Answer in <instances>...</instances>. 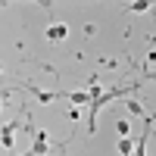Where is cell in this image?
Masks as SVG:
<instances>
[{
    "label": "cell",
    "instance_id": "8",
    "mask_svg": "<svg viewBox=\"0 0 156 156\" xmlns=\"http://www.w3.org/2000/svg\"><path fill=\"white\" fill-rule=\"evenodd\" d=\"M134 147H137V140H134V137H122L119 144H115V150H119L122 156H131V153H134Z\"/></svg>",
    "mask_w": 156,
    "mask_h": 156
},
{
    "label": "cell",
    "instance_id": "10",
    "mask_svg": "<svg viewBox=\"0 0 156 156\" xmlns=\"http://www.w3.org/2000/svg\"><path fill=\"white\" fill-rule=\"evenodd\" d=\"M69 122H78V119H81V106H69Z\"/></svg>",
    "mask_w": 156,
    "mask_h": 156
},
{
    "label": "cell",
    "instance_id": "5",
    "mask_svg": "<svg viewBox=\"0 0 156 156\" xmlns=\"http://www.w3.org/2000/svg\"><path fill=\"white\" fill-rule=\"evenodd\" d=\"M66 100L72 103V106H90V94H87V87H81V90H66Z\"/></svg>",
    "mask_w": 156,
    "mask_h": 156
},
{
    "label": "cell",
    "instance_id": "6",
    "mask_svg": "<svg viewBox=\"0 0 156 156\" xmlns=\"http://www.w3.org/2000/svg\"><path fill=\"white\" fill-rule=\"evenodd\" d=\"M125 109L131 112V115H137V119H147V115H150L144 106H140V100H134V97H128V100H125Z\"/></svg>",
    "mask_w": 156,
    "mask_h": 156
},
{
    "label": "cell",
    "instance_id": "7",
    "mask_svg": "<svg viewBox=\"0 0 156 156\" xmlns=\"http://www.w3.org/2000/svg\"><path fill=\"white\" fill-rule=\"evenodd\" d=\"M47 153H50V144H47V140H31V147H28L25 156H47Z\"/></svg>",
    "mask_w": 156,
    "mask_h": 156
},
{
    "label": "cell",
    "instance_id": "11",
    "mask_svg": "<svg viewBox=\"0 0 156 156\" xmlns=\"http://www.w3.org/2000/svg\"><path fill=\"white\" fill-rule=\"evenodd\" d=\"M34 140H47V144H50V131H44V128H37V131H34Z\"/></svg>",
    "mask_w": 156,
    "mask_h": 156
},
{
    "label": "cell",
    "instance_id": "12",
    "mask_svg": "<svg viewBox=\"0 0 156 156\" xmlns=\"http://www.w3.org/2000/svg\"><path fill=\"white\" fill-rule=\"evenodd\" d=\"M115 128H119V134H128V122H125V119L115 122Z\"/></svg>",
    "mask_w": 156,
    "mask_h": 156
},
{
    "label": "cell",
    "instance_id": "2",
    "mask_svg": "<svg viewBox=\"0 0 156 156\" xmlns=\"http://www.w3.org/2000/svg\"><path fill=\"white\" fill-rule=\"evenodd\" d=\"M150 131H153V115H147V119H144V131H140L137 147H134V153H131V156H147V140H150Z\"/></svg>",
    "mask_w": 156,
    "mask_h": 156
},
{
    "label": "cell",
    "instance_id": "4",
    "mask_svg": "<svg viewBox=\"0 0 156 156\" xmlns=\"http://www.w3.org/2000/svg\"><path fill=\"white\" fill-rule=\"evenodd\" d=\"M16 122H3V131H0V144H3V150H12V144H16Z\"/></svg>",
    "mask_w": 156,
    "mask_h": 156
},
{
    "label": "cell",
    "instance_id": "13",
    "mask_svg": "<svg viewBox=\"0 0 156 156\" xmlns=\"http://www.w3.org/2000/svg\"><path fill=\"white\" fill-rule=\"evenodd\" d=\"M144 78H150V81H156V72H144Z\"/></svg>",
    "mask_w": 156,
    "mask_h": 156
},
{
    "label": "cell",
    "instance_id": "3",
    "mask_svg": "<svg viewBox=\"0 0 156 156\" xmlns=\"http://www.w3.org/2000/svg\"><path fill=\"white\" fill-rule=\"evenodd\" d=\"M47 41H53V44H59V41H66L69 37V25L66 22H53V25H47Z\"/></svg>",
    "mask_w": 156,
    "mask_h": 156
},
{
    "label": "cell",
    "instance_id": "9",
    "mask_svg": "<svg viewBox=\"0 0 156 156\" xmlns=\"http://www.w3.org/2000/svg\"><path fill=\"white\" fill-rule=\"evenodd\" d=\"M153 3H150V0H134V3L131 6H128V12H147Z\"/></svg>",
    "mask_w": 156,
    "mask_h": 156
},
{
    "label": "cell",
    "instance_id": "1",
    "mask_svg": "<svg viewBox=\"0 0 156 156\" xmlns=\"http://www.w3.org/2000/svg\"><path fill=\"white\" fill-rule=\"evenodd\" d=\"M25 90H28V94L37 100V103H41V106H47V103H53V100H62V97H66V90H37V87H31V84H25Z\"/></svg>",
    "mask_w": 156,
    "mask_h": 156
}]
</instances>
